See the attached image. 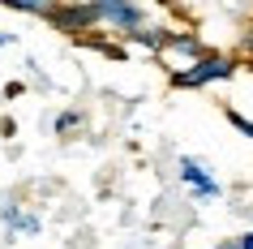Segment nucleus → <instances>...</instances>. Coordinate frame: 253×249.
Instances as JSON below:
<instances>
[{"label":"nucleus","instance_id":"obj_1","mask_svg":"<svg viewBox=\"0 0 253 249\" xmlns=\"http://www.w3.org/2000/svg\"><path fill=\"white\" fill-rule=\"evenodd\" d=\"M236 73V60L223 52H206L202 60H193L189 69L172 73V86H185V91H198V86H211V82H227Z\"/></svg>","mask_w":253,"mask_h":249},{"label":"nucleus","instance_id":"obj_2","mask_svg":"<svg viewBox=\"0 0 253 249\" xmlns=\"http://www.w3.org/2000/svg\"><path fill=\"white\" fill-rule=\"evenodd\" d=\"M99 9V26H112L116 35H133L146 26V9L137 0H94Z\"/></svg>","mask_w":253,"mask_h":249},{"label":"nucleus","instance_id":"obj_3","mask_svg":"<svg viewBox=\"0 0 253 249\" xmlns=\"http://www.w3.org/2000/svg\"><path fill=\"white\" fill-rule=\"evenodd\" d=\"M60 35H86L90 26H99V9H94V0H82V4H56L52 13H47Z\"/></svg>","mask_w":253,"mask_h":249},{"label":"nucleus","instance_id":"obj_4","mask_svg":"<svg viewBox=\"0 0 253 249\" xmlns=\"http://www.w3.org/2000/svg\"><path fill=\"white\" fill-rule=\"evenodd\" d=\"M180 181H185L198 198H219V194H223V189H219V181L202 168L198 159H180Z\"/></svg>","mask_w":253,"mask_h":249},{"label":"nucleus","instance_id":"obj_5","mask_svg":"<svg viewBox=\"0 0 253 249\" xmlns=\"http://www.w3.org/2000/svg\"><path fill=\"white\" fill-rule=\"evenodd\" d=\"M163 56H185L189 65H193V60H202L206 52H202V43L193 39V35H163Z\"/></svg>","mask_w":253,"mask_h":249},{"label":"nucleus","instance_id":"obj_6","mask_svg":"<svg viewBox=\"0 0 253 249\" xmlns=\"http://www.w3.org/2000/svg\"><path fill=\"white\" fill-rule=\"evenodd\" d=\"M4 9H17V13H35V17H47L56 9V0H0Z\"/></svg>","mask_w":253,"mask_h":249},{"label":"nucleus","instance_id":"obj_7","mask_svg":"<svg viewBox=\"0 0 253 249\" xmlns=\"http://www.w3.org/2000/svg\"><path fill=\"white\" fill-rule=\"evenodd\" d=\"M227 120H232V125H236V129L245 133V138H253V120H249V116H240L236 107H227Z\"/></svg>","mask_w":253,"mask_h":249},{"label":"nucleus","instance_id":"obj_8","mask_svg":"<svg viewBox=\"0 0 253 249\" xmlns=\"http://www.w3.org/2000/svg\"><path fill=\"white\" fill-rule=\"evenodd\" d=\"M78 112H65V116H56V129H60V133H65V129H73V125H78Z\"/></svg>","mask_w":253,"mask_h":249},{"label":"nucleus","instance_id":"obj_9","mask_svg":"<svg viewBox=\"0 0 253 249\" xmlns=\"http://www.w3.org/2000/svg\"><path fill=\"white\" fill-rule=\"evenodd\" d=\"M240 249H253V228H249L245 236H240Z\"/></svg>","mask_w":253,"mask_h":249},{"label":"nucleus","instance_id":"obj_10","mask_svg":"<svg viewBox=\"0 0 253 249\" xmlns=\"http://www.w3.org/2000/svg\"><path fill=\"white\" fill-rule=\"evenodd\" d=\"M245 52L253 56V30H249V35H245Z\"/></svg>","mask_w":253,"mask_h":249},{"label":"nucleus","instance_id":"obj_11","mask_svg":"<svg viewBox=\"0 0 253 249\" xmlns=\"http://www.w3.org/2000/svg\"><path fill=\"white\" fill-rule=\"evenodd\" d=\"M9 43H13V35H4V30H0V48H9Z\"/></svg>","mask_w":253,"mask_h":249},{"label":"nucleus","instance_id":"obj_12","mask_svg":"<svg viewBox=\"0 0 253 249\" xmlns=\"http://www.w3.org/2000/svg\"><path fill=\"white\" fill-rule=\"evenodd\" d=\"M56 4H82V0H56Z\"/></svg>","mask_w":253,"mask_h":249},{"label":"nucleus","instance_id":"obj_13","mask_svg":"<svg viewBox=\"0 0 253 249\" xmlns=\"http://www.w3.org/2000/svg\"><path fill=\"white\" fill-rule=\"evenodd\" d=\"M214 249H240V245H214Z\"/></svg>","mask_w":253,"mask_h":249}]
</instances>
